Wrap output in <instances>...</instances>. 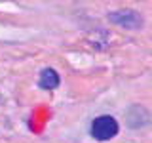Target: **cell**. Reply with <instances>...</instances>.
<instances>
[{
	"instance_id": "obj_1",
	"label": "cell",
	"mask_w": 152,
	"mask_h": 143,
	"mask_svg": "<svg viewBox=\"0 0 152 143\" xmlns=\"http://www.w3.org/2000/svg\"><path fill=\"white\" fill-rule=\"evenodd\" d=\"M118 130H120V126H118L116 118L110 116V114H101V116H97L91 122V128H89L91 137H93V139H97V141H108V139H112V137L118 133Z\"/></svg>"
},
{
	"instance_id": "obj_2",
	"label": "cell",
	"mask_w": 152,
	"mask_h": 143,
	"mask_svg": "<svg viewBox=\"0 0 152 143\" xmlns=\"http://www.w3.org/2000/svg\"><path fill=\"white\" fill-rule=\"evenodd\" d=\"M61 82V78H59V74H57V71L55 69H42L40 71V76H38V88H42V90H55L57 86H59Z\"/></svg>"
}]
</instances>
